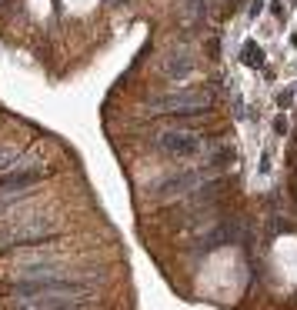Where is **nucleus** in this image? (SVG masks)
Segmentation results:
<instances>
[{
  "label": "nucleus",
  "instance_id": "nucleus-2",
  "mask_svg": "<svg viewBox=\"0 0 297 310\" xmlns=\"http://www.w3.org/2000/svg\"><path fill=\"white\" fill-rule=\"evenodd\" d=\"M17 310H93L90 293H37L20 297Z\"/></svg>",
  "mask_w": 297,
  "mask_h": 310
},
{
  "label": "nucleus",
  "instance_id": "nucleus-8",
  "mask_svg": "<svg viewBox=\"0 0 297 310\" xmlns=\"http://www.w3.org/2000/svg\"><path fill=\"white\" fill-rule=\"evenodd\" d=\"M290 100H294V87H287V90H280V94H277L280 107H290Z\"/></svg>",
  "mask_w": 297,
  "mask_h": 310
},
{
  "label": "nucleus",
  "instance_id": "nucleus-4",
  "mask_svg": "<svg viewBox=\"0 0 297 310\" xmlns=\"http://www.w3.org/2000/svg\"><path fill=\"white\" fill-rule=\"evenodd\" d=\"M154 143H157V150L167 153V157H194V153L204 150V140L190 130H160Z\"/></svg>",
  "mask_w": 297,
  "mask_h": 310
},
{
  "label": "nucleus",
  "instance_id": "nucleus-7",
  "mask_svg": "<svg viewBox=\"0 0 297 310\" xmlns=\"http://www.w3.org/2000/svg\"><path fill=\"white\" fill-rule=\"evenodd\" d=\"M244 64H247V67H260V64H264V54H260V47L254 44V40H251V44H244Z\"/></svg>",
  "mask_w": 297,
  "mask_h": 310
},
{
  "label": "nucleus",
  "instance_id": "nucleus-3",
  "mask_svg": "<svg viewBox=\"0 0 297 310\" xmlns=\"http://www.w3.org/2000/svg\"><path fill=\"white\" fill-rule=\"evenodd\" d=\"M211 100L207 90H180V94H170L164 100L150 103V113H177V117H184V113H201Z\"/></svg>",
  "mask_w": 297,
  "mask_h": 310
},
{
  "label": "nucleus",
  "instance_id": "nucleus-5",
  "mask_svg": "<svg viewBox=\"0 0 297 310\" xmlns=\"http://www.w3.org/2000/svg\"><path fill=\"white\" fill-rule=\"evenodd\" d=\"M237 220H224L221 227H214V230H207V234H201V244H197V250H214V247L227 244V240H237Z\"/></svg>",
  "mask_w": 297,
  "mask_h": 310
},
{
  "label": "nucleus",
  "instance_id": "nucleus-9",
  "mask_svg": "<svg viewBox=\"0 0 297 310\" xmlns=\"http://www.w3.org/2000/svg\"><path fill=\"white\" fill-rule=\"evenodd\" d=\"M274 130H277V133L287 130V117H277V120H274Z\"/></svg>",
  "mask_w": 297,
  "mask_h": 310
},
{
  "label": "nucleus",
  "instance_id": "nucleus-6",
  "mask_svg": "<svg viewBox=\"0 0 297 310\" xmlns=\"http://www.w3.org/2000/svg\"><path fill=\"white\" fill-rule=\"evenodd\" d=\"M164 70H167V77H187L194 70V57L187 54V50H174V54L164 60Z\"/></svg>",
  "mask_w": 297,
  "mask_h": 310
},
{
  "label": "nucleus",
  "instance_id": "nucleus-1",
  "mask_svg": "<svg viewBox=\"0 0 297 310\" xmlns=\"http://www.w3.org/2000/svg\"><path fill=\"white\" fill-rule=\"evenodd\" d=\"M54 230H57V220H50V217L24 220V224L10 227L7 234L0 237V250H7V247H20V244H44V240H50Z\"/></svg>",
  "mask_w": 297,
  "mask_h": 310
}]
</instances>
